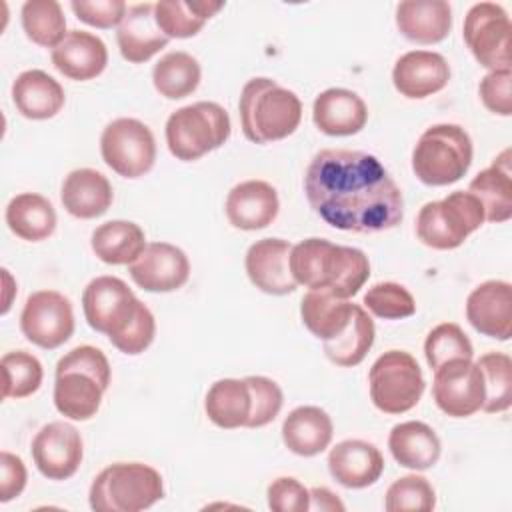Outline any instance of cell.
<instances>
[{"label": "cell", "instance_id": "30", "mask_svg": "<svg viewBox=\"0 0 512 512\" xmlns=\"http://www.w3.org/2000/svg\"><path fill=\"white\" fill-rule=\"evenodd\" d=\"M388 448L392 458L410 470H428L440 458L438 434L420 420L400 422L390 430Z\"/></svg>", "mask_w": 512, "mask_h": 512}, {"label": "cell", "instance_id": "36", "mask_svg": "<svg viewBox=\"0 0 512 512\" xmlns=\"http://www.w3.org/2000/svg\"><path fill=\"white\" fill-rule=\"evenodd\" d=\"M374 320L362 306H354L348 326L332 340H324V354L330 362L342 368L358 366L374 344Z\"/></svg>", "mask_w": 512, "mask_h": 512}, {"label": "cell", "instance_id": "41", "mask_svg": "<svg viewBox=\"0 0 512 512\" xmlns=\"http://www.w3.org/2000/svg\"><path fill=\"white\" fill-rule=\"evenodd\" d=\"M436 506V492L428 478L406 474L386 490L384 508L388 512H430Z\"/></svg>", "mask_w": 512, "mask_h": 512}, {"label": "cell", "instance_id": "45", "mask_svg": "<svg viewBox=\"0 0 512 512\" xmlns=\"http://www.w3.org/2000/svg\"><path fill=\"white\" fill-rule=\"evenodd\" d=\"M70 8L78 20L94 28L120 26L128 12L124 0H72Z\"/></svg>", "mask_w": 512, "mask_h": 512}, {"label": "cell", "instance_id": "14", "mask_svg": "<svg viewBox=\"0 0 512 512\" xmlns=\"http://www.w3.org/2000/svg\"><path fill=\"white\" fill-rule=\"evenodd\" d=\"M432 396L436 406L452 418H468L482 410L484 378L472 358H456L434 370Z\"/></svg>", "mask_w": 512, "mask_h": 512}, {"label": "cell", "instance_id": "31", "mask_svg": "<svg viewBox=\"0 0 512 512\" xmlns=\"http://www.w3.org/2000/svg\"><path fill=\"white\" fill-rule=\"evenodd\" d=\"M92 252L98 260L112 266L132 264L146 248L144 230L130 220H110L100 224L90 238Z\"/></svg>", "mask_w": 512, "mask_h": 512}, {"label": "cell", "instance_id": "3", "mask_svg": "<svg viewBox=\"0 0 512 512\" xmlns=\"http://www.w3.org/2000/svg\"><path fill=\"white\" fill-rule=\"evenodd\" d=\"M110 386V364L96 346H76L56 364L54 406L70 420L96 416L102 394Z\"/></svg>", "mask_w": 512, "mask_h": 512}, {"label": "cell", "instance_id": "16", "mask_svg": "<svg viewBox=\"0 0 512 512\" xmlns=\"http://www.w3.org/2000/svg\"><path fill=\"white\" fill-rule=\"evenodd\" d=\"M130 278L146 292H174L188 282L190 262L184 250L168 242H150L128 266Z\"/></svg>", "mask_w": 512, "mask_h": 512}, {"label": "cell", "instance_id": "29", "mask_svg": "<svg viewBox=\"0 0 512 512\" xmlns=\"http://www.w3.org/2000/svg\"><path fill=\"white\" fill-rule=\"evenodd\" d=\"M334 426L326 410L318 406H298L282 422V440L298 456H316L332 442Z\"/></svg>", "mask_w": 512, "mask_h": 512}, {"label": "cell", "instance_id": "23", "mask_svg": "<svg viewBox=\"0 0 512 512\" xmlns=\"http://www.w3.org/2000/svg\"><path fill=\"white\" fill-rule=\"evenodd\" d=\"M312 120L316 128L328 136H352L366 126L368 108L356 92L328 88L316 96Z\"/></svg>", "mask_w": 512, "mask_h": 512}, {"label": "cell", "instance_id": "13", "mask_svg": "<svg viewBox=\"0 0 512 512\" xmlns=\"http://www.w3.org/2000/svg\"><path fill=\"white\" fill-rule=\"evenodd\" d=\"M20 330L32 344L44 350L62 346L74 332L70 300L56 290L32 292L20 314Z\"/></svg>", "mask_w": 512, "mask_h": 512}, {"label": "cell", "instance_id": "4", "mask_svg": "<svg viewBox=\"0 0 512 512\" xmlns=\"http://www.w3.org/2000/svg\"><path fill=\"white\" fill-rule=\"evenodd\" d=\"M240 122L244 136L254 144L288 138L302 120L300 98L272 78H252L240 92Z\"/></svg>", "mask_w": 512, "mask_h": 512}, {"label": "cell", "instance_id": "49", "mask_svg": "<svg viewBox=\"0 0 512 512\" xmlns=\"http://www.w3.org/2000/svg\"><path fill=\"white\" fill-rule=\"evenodd\" d=\"M308 510H320V512H342L344 504L338 500L334 492L328 488H312L310 490V508Z\"/></svg>", "mask_w": 512, "mask_h": 512}, {"label": "cell", "instance_id": "33", "mask_svg": "<svg viewBox=\"0 0 512 512\" xmlns=\"http://www.w3.org/2000/svg\"><path fill=\"white\" fill-rule=\"evenodd\" d=\"M204 410L208 420L218 428L232 430V428L246 426L252 410V398H250V388L246 380L244 378L216 380L206 392Z\"/></svg>", "mask_w": 512, "mask_h": 512}, {"label": "cell", "instance_id": "27", "mask_svg": "<svg viewBox=\"0 0 512 512\" xmlns=\"http://www.w3.org/2000/svg\"><path fill=\"white\" fill-rule=\"evenodd\" d=\"M12 100L24 118L48 120L62 110L66 94L60 82L44 70H24L12 84Z\"/></svg>", "mask_w": 512, "mask_h": 512}, {"label": "cell", "instance_id": "39", "mask_svg": "<svg viewBox=\"0 0 512 512\" xmlns=\"http://www.w3.org/2000/svg\"><path fill=\"white\" fill-rule=\"evenodd\" d=\"M484 378V404L488 414L504 412L512 404V360L504 352H486L476 362Z\"/></svg>", "mask_w": 512, "mask_h": 512}, {"label": "cell", "instance_id": "28", "mask_svg": "<svg viewBox=\"0 0 512 512\" xmlns=\"http://www.w3.org/2000/svg\"><path fill=\"white\" fill-rule=\"evenodd\" d=\"M468 192L474 194L482 208L484 218L488 222H506L512 218V170H510V148L502 150L492 164L478 172Z\"/></svg>", "mask_w": 512, "mask_h": 512}, {"label": "cell", "instance_id": "46", "mask_svg": "<svg viewBox=\"0 0 512 512\" xmlns=\"http://www.w3.org/2000/svg\"><path fill=\"white\" fill-rule=\"evenodd\" d=\"M482 104L498 116L512 114V72L510 70H490L478 86Z\"/></svg>", "mask_w": 512, "mask_h": 512}, {"label": "cell", "instance_id": "18", "mask_svg": "<svg viewBox=\"0 0 512 512\" xmlns=\"http://www.w3.org/2000/svg\"><path fill=\"white\" fill-rule=\"evenodd\" d=\"M466 318L476 332L496 340L512 336V286L504 280H486L466 298Z\"/></svg>", "mask_w": 512, "mask_h": 512}, {"label": "cell", "instance_id": "17", "mask_svg": "<svg viewBox=\"0 0 512 512\" xmlns=\"http://www.w3.org/2000/svg\"><path fill=\"white\" fill-rule=\"evenodd\" d=\"M290 250L292 244L282 238L256 240L244 258L250 282L272 296L292 294L298 284L290 272Z\"/></svg>", "mask_w": 512, "mask_h": 512}, {"label": "cell", "instance_id": "40", "mask_svg": "<svg viewBox=\"0 0 512 512\" xmlns=\"http://www.w3.org/2000/svg\"><path fill=\"white\" fill-rule=\"evenodd\" d=\"M2 368V398H26L32 396L42 384V364L36 356L14 350L6 352L0 360Z\"/></svg>", "mask_w": 512, "mask_h": 512}, {"label": "cell", "instance_id": "22", "mask_svg": "<svg viewBox=\"0 0 512 512\" xmlns=\"http://www.w3.org/2000/svg\"><path fill=\"white\" fill-rule=\"evenodd\" d=\"M54 68L70 80H92L100 76L108 64V50L102 38L84 30H70L64 40L52 48Z\"/></svg>", "mask_w": 512, "mask_h": 512}, {"label": "cell", "instance_id": "12", "mask_svg": "<svg viewBox=\"0 0 512 512\" xmlns=\"http://www.w3.org/2000/svg\"><path fill=\"white\" fill-rule=\"evenodd\" d=\"M510 34V16L496 2H478L464 16V42L488 70H510Z\"/></svg>", "mask_w": 512, "mask_h": 512}, {"label": "cell", "instance_id": "2", "mask_svg": "<svg viewBox=\"0 0 512 512\" xmlns=\"http://www.w3.org/2000/svg\"><path fill=\"white\" fill-rule=\"evenodd\" d=\"M290 272L296 284L348 300L370 278L368 256L352 246L324 238H306L290 250Z\"/></svg>", "mask_w": 512, "mask_h": 512}, {"label": "cell", "instance_id": "44", "mask_svg": "<svg viewBox=\"0 0 512 512\" xmlns=\"http://www.w3.org/2000/svg\"><path fill=\"white\" fill-rule=\"evenodd\" d=\"M244 380L250 388L252 398V410L246 428H262L280 414L284 402L282 390L274 380L266 376H246Z\"/></svg>", "mask_w": 512, "mask_h": 512}, {"label": "cell", "instance_id": "15", "mask_svg": "<svg viewBox=\"0 0 512 512\" xmlns=\"http://www.w3.org/2000/svg\"><path fill=\"white\" fill-rule=\"evenodd\" d=\"M82 456L80 432L68 422H50L32 440L34 464L48 480H68L74 476L82 464Z\"/></svg>", "mask_w": 512, "mask_h": 512}, {"label": "cell", "instance_id": "26", "mask_svg": "<svg viewBox=\"0 0 512 512\" xmlns=\"http://www.w3.org/2000/svg\"><path fill=\"white\" fill-rule=\"evenodd\" d=\"M114 192L108 178L92 168L72 170L64 182L60 200L68 214L80 220L102 216L112 204Z\"/></svg>", "mask_w": 512, "mask_h": 512}, {"label": "cell", "instance_id": "21", "mask_svg": "<svg viewBox=\"0 0 512 512\" xmlns=\"http://www.w3.org/2000/svg\"><path fill=\"white\" fill-rule=\"evenodd\" d=\"M328 470L338 484L358 490L380 480L384 458L370 442L342 440L328 454Z\"/></svg>", "mask_w": 512, "mask_h": 512}, {"label": "cell", "instance_id": "47", "mask_svg": "<svg viewBox=\"0 0 512 512\" xmlns=\"http://www.w3.org/2000/svg\"><path fill=\"white\" fill-rule=\"evenodd\" d=\"M268 508L274 512H306L310 490L292 476H280L268 486Z\"/></svg>", "mask_w": 512, "mask_h": 512}, {"label": "cell", "instance_id": "34", "mask_svg": "<svg viewBox=\"0 0 512 512\" xmlns=\"http://www.w3.org/2000/svg\"><path fill=\"white\" fill-rule=\"evenodd\" d=\"M222 8L224 2L212 0H162L154 4V20L166 38H190Z\"/></svg>", "mask_w": 512, "mask_h": 512}, {"label": "cell", "instance_id": "6", "mask_svg": "<svg viewBox=\"0 0 512 512\" xmlns=\"http://www.w3.org/2000/svg\"><path fill=\"white\" fill-rule=\"evenodd\" d=\"M472 152V140L462 126L434 124L420 134L412 150V170L422 184L448 186L468 172Z\"/></svg>", "mask_w": 512, "mask_h": 512}, {"label": "cell", "instance_id": "48", "mask_svg": "<svg viewBox=\"0 0 512 512\" xmlns=\"http://www.w3.org/2000/svg\"><path fill=\"white\" fill-rule=\"evenodd\" d=\"M0 502H10L14 498H18L26 486L28 474H26V466L22 462L20 456L2 450L0 454Z\"/></svg>", "mask_w": 512, "mask_h": 512}, {"label": "cell", "instance_id": "9", "mask_svg": "<svg viewBox=\"0 0 512 512\" xmlns=\"http://www.w3.org/2000/svg\"><path fill=\"white\" fill-rule=\"evenodd\" d=\"M372 404L384 414L412 410L424 392V376L416 358L404 350H388L368 372Z\"/></svg>", "mask_w": 512, "mask_h": 512}, {"label": "cell", "instance_id": "1", "mask_svg": "<svg viewBox=\"0 0 512 512\" xmlns=\"http://www.w3.org/2000/svg\"><path fill=\"white\" fill-rule=\"evenodd\" d=\"M304 192L312 210L338 230L384 232L404 218L402 190L368 152L320 150L308 164Z\"/></svg>", "mask_w": 512, "mask_h": 512}, {"label": "cell", "instance_id": "37", "mask_svg": "<svg viewBox=\"0 0 512 512\" xmlns=\"http://www.w3.org/2000/svg\"><path fill=\"white\" fill-rule=\"evenodd\" d=\"M200 64L198 60L182 50L164 54L152 70V82L160 96L168 100H180L190 96L200 84Z\"/></svg>", "mask_w": 512, "mask_h": 512}, {"label": "cell", "instance_id": "25", "mask_svg": "<svg viewBox=\"0 0 512 512\" xmlns=\"http://www.w3.org/2000/svg\"><path fill=\"white\" fill-rule=\"evenodd\" d=\"M396 26L416 44H438L452 28V8L444 0H406L396 6Z\"/></svg>", "mask_w": 512, "mask_h": 512}, {"label": "cell", "instance_id": "42", "mask_svg": "<svg viewBox=\"0 0 512 512\" xmlns=\"http://www.w3.org/2000/svg\"><path fill=\"white\" fill-rule=\"evenodd\" d=\"M472 354L474 348L470 338L454 322L438 324L428 332L424 342V356L432 370L456 358H472Z\"/></svg>", "mask_w": 512, "mask_h": 512}, {"label": "cell", "instance_id": "38", "mask_svg": "<svg viewBox=\"0 0 512 512\" xmlns=\"http://www.w3.org/2000/svg\"><path fill=\"white\" fill-rule=\"evenodd\" d=\"M22 28L34 44L56 48L66 32V18L56 0H28L22 6Z\"/></svg>", "mask_w": 512, "mask_h": 512}, {"label": "cell", "instance_id": "5", "mask_svg": "<svg viewBox=\"0 0 512 512\" xmlns=\"http://www.w3.org/2000/svg\"><path fill=\"white\" fill-rule=\"evenodd\" d=\"M164 498V482L156 468L142 462L106 466L90 486V508L96 512H140Z\"/></svg>", "mask_w": 512, "mask_h": 512}, {"label": "cell", "instance_id": "7", "mask_svg": "<svg viewBox=\"0 0 512 512\" xmlns=\"http://www.w3.org/2000/svg\"><path fill=\"white\" fill-rule=\"evenodd\" d=\"M164 132L170 154L182 162H192L230 138V116L220 104L202 100L172 112Z\"/></svg>", "mask_w": 512, "mask_h": 512}, {"label": "cell", "instance_id": "10", "mask_svg": "<svg viewBox=\"0 0 512 512\" xmlns=\"http://www.w3.org/2000/svg\"><path fill=\"white\" fill-rule=\"evenodd\" d=\"M146 308L128 284L116 276H98L82 294V310L88 326L108 336L110 344L120 340Z\"/></svg>", "mask_w": 512, "mask_h": 512}, {"label": "cell", "instance_id": "11", "mask_svg": "<svg viewBox=\"0 0 512 512\" xmlns=\"http://www.w3.org/2000/svg\"><path fill=\"white\" fill-rule=\"evenodd\" d=\"M102 160L122 178H140L154 166L156 140L136 118L112 120L100 136Z\"/></svg>", "mask_w": 512, "mask_h": 512}, {"label": "cell", "instance_id": "19", "mask_svg": "<svg viewBox=\"0 0 512 512\" xmlns=\"http://www.w3.org/2000/svg\"><path fill=\"white\" fill-rule=\"evenodd\" d=\"M450 80L446 58L432 50H412L402 54L392 70L394 88L412 100L428 98L440 92Z\"/></svg>", "mask_w": 512, "mask_h": 512}, {"label": "cell", "instance_id": "24", "mask_svg": "<svg viewBox=\"0 0 512 512\" xmlns=\"http://www.w3.org/2000/svg\"><path fill=\"white\" fill-rule=\"evenodd\" d=\"M170 38H166L154 20V2H142L128 8L118 26L116 42L124 60L142 64L158 54Z\"/></svg>", "mask_w": 512, "mask_h": 512}, {"label": "cell", "instance_id": "8", "mask_svg": "<svg viewBox=\"0 0 512 512\" xmlns=\"http://www.w3.org/2000/svg\"><path fill=\"white\" fill-rule=\"evenodd\" d=\"M484 208L468 190L450 192L442 200L426 202L416 216V234L434 250H454L484 224Z\"/></svg>", "mask_w": 512, "mask_h": 512}, {"label": "cell", "instance_id": "43", "mask_svg": "<svg viewBox=\"0 0 512 512\" xmlns=\"http://www.w3.org/2000/svg\"><path fill=\"white\" fill-rule=\"evenodd\" d=\"M364 306L378 318L400 320L416 312L414 296L396 282H378L364 294Z\"/></svg>", "mask_w": 512, "mask_h": 512}, {"label": "cell", "instance_id": "35", "mask_svg": "<svg viewBox=\"0 0 512 512\" xmlns=\"http://www.w3.org/2000/svg\"><path fill=\"white\" fill-rule=\"evenodd\" d=\"M354 306L328 292L308 290L300 302V316L304 326L324 342L336 338L348 326Z\"/></svg>", "mask_w": 512, "mask_h": 512}, {"label": "cell", "instance_id": "32", "mask_svg": "<svg viewBox=\"0 0 512 512\" xmlns=\"http://www.w3.org/2000/svg\"><path fill=\"white\" fill-rule=\"evenodd\" d=\"M6 224L26 242H40L56 228V210L48 198L36 192L16 194L6 206Z\"/></svg>", "mask_w": 512, "mask_h": 512}, {"label": "cell", "instance_id": "20", "mask_svg": "<svg viewBox=\"0 0 512 512\" xmlns=\"http://www.w3.org/2000/svg\"><path fill=\"white\" fill-rule=\"evenodd\" d=\"M224 208L234 228L260 230L274 222L280 200L272 184L264 180H246L228 192Z\"/></svg>", "mask_w": 512, "mask_h": 512}]
</instances>
